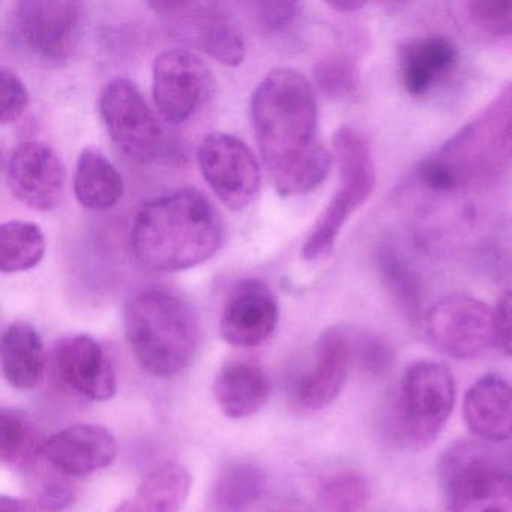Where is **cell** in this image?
Returning <instances> with one entry per match:
<instances>
[{
    "label": "cell",
    "mask_w": 512,
    "mask_h": 512,
    "mask_svg": "<svg viewBox=\"0 0 512 512\" xmlns=\"http://www.w3.org/2000/svg\"><path fill=\"white\" fill-rule=\"evenodd\" d=\"M265 488V473L256 463L241 458L227 461L212 487V511L248 512Z\"/></svg>",
    "instance_id": "obj_24"
},
{
    "label": "cell",
    "mask_w": 512,
    "mask_h": 512,
    "mask_svg": "<svg viewBox=\"0 0 512 512\" xmlns=\"http://www.w3.org/2000/svg\"><path fill=\"white\" fill-rule=\"evenodd\" d=\"M223 241V221L211 200L196 188H181L140 208L131 248L140 265L176 272L211 259Z\"/></svg>",
    "instance_id": "obj_2"
},
{
    "label": "cell",
    "mask_w": 512,
    "mask_h": 512,
    "mask_svg": "<svg viewBox=\"0 0 512 512\" xmlns=\"http://www.w3.org/2000/svg\"><path fill=\"white\" fill-rule=\"evenodd\" d=\"M353 365L349 328H329L314 346L311 364L293 386V400L301 409L317 412L337 400Z\"/></svg>",
    "instance_id": "obj_13"
},
{
    "label": "cell",
    "mask_w": 512,
    "mask_h": 512,
    "mask_svg": "<svg viewBox=\"0 0 512 512\" xmlns=\"http://www.w3.org/2000/svg\"><path fill=\"white\" fill-rule=\"evenodd\" d=\"M251 119L263 161L283 196L316 190L332 166L317 142V103L304 74L275 68L251 98Z\"/></svg>",
    "instance_id": "obj_1"
},
{
    "label": "cell",
    "mask_w": 512,
    "mask_h": 512,
    "mask_svg": "<svg viewBox=\"0 0 512 512\" xmlns=\"http://www.w3.org/2000/svg\"><path fill=\"white\" fill-rule=\"evenodd\" d=\"M200 172L218 199L233 211L247 208L260 190V166L251 149L236 136L211 133L197 149Z\"/></svg>",
    "instance_id": "obj_10"
},
{
    "label": "cell",
    "mask_w": 512,
    "mask_h": 512,
    "mask_svg": "<svg viewBox=\"0 0 512 512\" xmlns=\"http://www.w3.org/2000/svg\"><path fill=\"white\" fill-rule=\"evenodd\" d=\"M67 172L58 152L40 140L20 143L7 166V182L16 199L37 211L61 202Z\"/></svg>",
    "instance_id": "obj_14"
},
{
    "label": "cell",
    "mask_w": 512,
    "mask_h": 512,
    "mask_svg": "<svg viewBox=\"0 0 512 512\" xmlns=\"http://www.w3.org/2000/svg\"><path fill=\"white\" fill-rule=\"evenodd\" d=\"M457 61V46L445 35L407 41L398 56L403 88L412 97H424L454 70Z\"/></svg>",
    "instance_id": "obj_19"
},
{
    "label": "cell",
    "mask_w": 512,
    "mask_h": 512,
    "mask_svg": "<svg viewBox=\"0 0 512 512\" xmlns=\"http://www.w3.org/2000/svg\"><path fill=\"white\" fill-rule=\"evenodd\" d=\"M83 4L76 0H20L13 23L20 43L41 61L64 62L79 43Z\"/></svg>",
    "instance_id": "obj_9"
},
{
    "label": "cell",
    "mask_w": 512,
    "mask_h": 512,
    "mask_svg": "<svg viewBox=\"0 0 512 512\" xmlns=\"http://www.w3.org/2000/svg\"><path fill=\"white\" fill-rule=\"evenodd\" d=\"M457 386L445 365L413 362L401 377L394 404L398 437L410 448L424 449L442 433L454 410Z\"/></svg>",
    "instance_id": "obj_6"
},
{
    "label": "cell",
    "mask_w": 512,
    "mask_h": 512,
    "mask_svg": "<svg viewBox=\"0 0 512 512\" xmlns=\"http://www.w3.org/2000/svg\"><path fill=\"white\" fill-rule=\"evenodd\" d=\"M46 253L40 226L29 221H8L0 227V269L17 274L35 268Z\"/></svg>",
    "instance_id": "obj_26"
},
{
    "label": "cell",
    "mask_w": 512,
    "mask_h": 512,
    "mask_svg": "<svg viewBox=\"0 0 512 512\" xmlns=\"http://www.w3.org/2000/svg\"><path fill=\"white\" fill-rule=\"evenodd\" d=\"M278 317L274 292L263 281L248 278L230 292L221 313L220 334L230 346H260L274 334Z\"/></svg>",
    "instance_id": "obj_15"
},
{
    "label": "cell",
    "mask_w": 512,
    "mask_h": 512,
    "mask_svg": "<svg viewBox=\"0 0 512 512\" xmlns=\"http://www.w3.org/2000/svg\"><path fill=\"white\" fill-rule=\"evenodd\" d=\"M326 5L340 13H355L365 7L364 2H359V0H331V2H326Z\"/></svg>",
    "instance_id": "obj_37"
},
{
    "label": "cell",
    "mask_w": 512,
    "mask_h": 512,
    "mask_svg": "<svg viewBox=\"0 0 512 512\" xmlns=\"http://www.w3.org/2000/svg\"><path fill=\"white\" fill-rule=\"evenodd\" d=\"M155 13L173 23L182 38L226 67H238L247 55L244 38L220 5L211 2H149Z\"/></svg>",
    "instance_id": "obj_12"
},
{
    "label": "cell",
    "mask_w": 512,
    "mask_h": 512,
    "mask_svg": "<svg viewBox=\"0 0 512 512\" xmlns=\"http://www.w3.org/2000/svg\"><path fill=\"white\" fill-rule=\"evenodd\" d=\"M118 443L107 428L77 424L47 437L43 460L67 476H85L112 466Z\"/></svg>",
    "instance_id": "obj_17"
},
{
    "label": "cell",
    "mask_w": 512,
    "mask_h": 512,
    "mask_svg": "<svg viewBox=\"0 0 512 512\" xmlns=\"http://www.w3.org/2000/svg\"><path fill=\"white\" fill-rule=\"evenodd\" d=\"M100 113L113 142L139 163L166 160L173 145L163 125L130 79L118 77L101 92Z\"/></svg>",
    "instance_id": "obj_7"
},
{
    "label": "cell",
    "mask_w": 512,
    "mask_h": 512,
    "mask_svg": "<svg viewBox=\"0 0 512 512\" xmlns=\"http://www.w3.org/2000/svg\"><path fill=\"white\" fill-rule=\"evenodd\" d=\"M493 344L512 359V290L497 299L493 310Z\"/></svg>",
    "instance_id": "obj_34"
},
{
    "label": "cell",
    "mask_w": 512,
    "mask_h": 512,
    "mask_svg": "<svg viewBox=\"0 0 512 512\" xmlns=\"http://www.w3.org/2000/svg\"><path fill=\"white\" fill-rule=\"evenodd\" d=\"M29 92L25 83L10 68H0V121L13 124L28 109Z\"/></svg>",
    "instance_id": "obj_33"
},
{
    "label": "cell",
    "mask_w": 512,
    "mask_h": 512,
    "mask_svg": "<svg viewBox=\"0 0 512 512\" xmlns=\"http://www.w3.org/2000/svg\"><path fill=\"white\" fill-rule=\"evenodd\" d=\"M29 472L34 475L35 497L40 508L49 512H61L73 503L74 488L70 476L64 475L53 466H50L49 472H40L37 466L32 467Z\"/></svg>",
    "instance_id": "obj_32"
},
{
    "label": "cell",
    "mask_w": 512,
    "mask_h": 512,
    "mask_svg": "<svg viewBox=\"0 0 512 512\" xmlns=\"http://www.w3.org/2000/svg\"><path fill=\"white\" fill-rule=\"evenodd\" d=\"M124 191V178L103 152L95 148L80 152L74 173V193L80 205L104 211L115 206Z\"/></svg>",
    "instance_id": "obj_23"
},
{
    "label": "cell",
    "mask_w": 512,
    "mask_h": 512,
    "mask_svg": "<svg viewBox=\"0 0 512 512\" xmlns=\"http://www.w3.org/2000/svg\"><path fill=\"white\" fill-rule=\"evenodd\" d=\"M253 7L260 25L272 32L287 28L299 13L298 2H259Z\"/></svg>",
    "instance_id": "obj_35"
},
{
    "label": "cell",
    "mask_w": 512,
    "mask_h": 512,
    "mask_svg": "<svg viewBox=\"0 0 512 512\" xmlns=\"http://www.w3.org/2000/svg\"><path fill=\"white\" fill-rule=\"evenodd\" d=\"M211 89V71L190 50L172 47L155 58L152 94L158 112L169 124L188 121L205 103Z\"/></svg>",
    "instance_id": "obj_11"
},
{
    "label": "cell",
    "mask_w": 512,
    "mask_h": 512,
    "mask_svg": "<svg viewBox=\"0 0 512 512\" xmlns=\"http://www.w3.org/2000/svg\"><path fill=\"white\" fill-rule=\"evenodd\" d=\"M332 143L338 164V185L302 247V256L308 262L326 259L332 253L349 218L370 199L376 188V166L367 140L353 128L341 127Z\"/></svg>",
    "instance_id": "obj_4"
},
{
    "label": "cell",
    "mask_w": 512,
    "mask_h": 512,
    "mask_svg": "<svg viewBox=\"0 0 512 512\" xmlns=\"http://www.w3.org/2000/svg\"><path fill=\"white\" fill-rule=\"evenodd\" d=\"M124 325L134 358L155 377L181 373L199 349V317L175 290L149 287L131 296L125 304Z\"/></svg>",
    "instance_id": "obj_3"
},
{
    "label": "cell",
    "mask_w": 512,
    "mask_h": 512,
    "mask_svg": "<svg viewBox=\"0 0 512 512\" xmlns=\"http://www.w3.org/2000/svg\"><path fill=\"white\" fill-rule=\"evenodd\" d=\"M464 421L473 436L487 443L512 439V385L503 377L487 374L464 395Z\"/></svg>",
    "instance_id": "obj_18"
},
{
    "label": "cell",
    "mask_w": 512,
    "mask_h": 512,
    "mask_svg": "<svg viewBox=\"0 0 512 512\" xmlns=\"http://www.w3.org/2000/svg\"><path fill=\"white\" fill-rule=\"evenodd\" d=\"M448 512H512V470L481 443L458 442L439 461Z\"/></svg>",
    "instance_id": "obj_5"
},
{
    "label": "cell",
    "mask_w": 512,
    "mask_h": 512,
    "mask_svg": "<svg viewBox=\"0 0 512 512\" xmlns=\"http://www.w3.org/2000/svg\"><path fill=\"white\" fill-rule=\"evenodd\" d=\"M47 437L31 416L16 409L0 412V457L5 466L29 472L43 458Z\"/></svg>",
    "instance_id": "obj_25"
},
{
    "label": "cell",
    "mask_w": 512,
    "mask_h": 512,
    "mask_svg": "<svg viewBox=\"0 0 512 512\" xmlns=\"http://www.w3.org/2000/svg\"><path fill=\"white\" fill-rule=\"evenodd\" d=\"M464 19L488 37H512V0H472L463 4Z\"/></svg>",
    "instance_id": "obj_29"
},
{
    "label": "cell",
    "mask_w": 512,
    "mask_h": 512,
    "mask_svg": "<svg viewBox=\"0 0 512 512\" xmlns=\"http://www.w3.org/2000/svg\"><path fill=\"white\" fill-rule=\"evenodd\" d=\"M214 398L230 419H244L259 412L269 397V382L259 365L230 361L214 380Z\"/></svg>",
    "instance_id": "obj_20"
},
{
    "label": "cell",
    "mask_w": 512,
    "mask_h": 512,
    "mask_svg": "<svg viewBox=\"0 0 512 512\" xmlns=\"http://www.w3.org/2000/svg\"><path fill=\"white\" fill-rule=\"evenodd\" d=\"M503 457H505L506 464H508L509 469L512 470V445L509 446L508 449H506L505 454H503Z\"/></svg>",
    "instance_id": "obj_38"
},
{
    "label": "cell",
    "mask_w": 512,
    "mask_h": 512,
    "mask_svg": "<svg viewBox=\"0 0 512 512\" xmlns=\"http://www.w3.org/2000/svg\"><path fill=\"white\" fill-rule=\"evenodd\" d=\"M191 478L175 461L154 467L143 479L136 494L113 512H179L187 502Z\"/></svg>",
    "instance_id": "obj_22"
},
{
    "label": "cell",
    "mask_w": 512,
    "mask_h": 512,
    "mask_svg": "<svg viewBox=\"0 0 512 512\" xmlns=\"http://www.w3.org/2000/svg\"><path fill=\"white\" fill-rule=\"evenodd\" d=\"M377 268L383 284L401 313L410 322L421 323L422 289L415 271L392 248H382L377 254Z\"/></svg>",
    "instance_id": "obj_27"
},
{
    "label": "cell",
    "mask_w": 512,
    "mask_h": 512,
    "mask_svg": "<svg viewBox=\"0 0 512 512\" xmlns=\"http://www.w3.org/2000/svg\"><path fill=\"white\" fill-rule=\"evenodd\" d=\"M353 365L373 377H383L394 367L392 347L377 335L349 329Z\"/></svg>",
    "instance_id": "obj_30"
},
{
    "label": "cell",
    "mask_w": 512,
    "mask_h": 512,
    "mask_svg": "<svg viewBox=\"0 0 512 512\" xmlns=\"http://www.w3.org/2000/svg\"><path fill=\"white\" fill-rule=\"evenodd\" d=\"M370 499L367 479L355 470H341L323 479L317 500L323 512H362Z\"/></svg>",
    "instance_id": "obj_28"
},
{
    "label": "cell",
    "mask_w": 512,
    "mask_h": 512,
    "mask_svg": "<svg viewBox=\"0 0 512 512\" xmlns=\"http://www.w3.org/2000/svg\"><path fill=\"white\" fill-rule=\"evenodd\" d=\"M314 77L328 97H350L356 89L355 61L346 53H332L317 64Z\"/></svg>",
    "instance_id": "obj_31"
},
{
    "label": "cell",
    "mask_w": 512,
    "mask_h": 512,
    "mask_svg": "<svg viewBox=\"0 0 512 512\" xmlns=\"http://www.w3.org/2000/svg\"><path fill=\"white\" fill-rule=\"evenodd\" d=\"M0 512H37V509L28 500L2 496V499H0Z\"/></svg>",
    "instance_id": "obj_36"
},
{
    "label": "cell",
    "mask_w": 512,
    "mask_h": 512,
    "mask_svg": "<svg viewBox=\"0 0 512 512\" xmlns=\"http://www.w3.org/2000/svg\"><path fill=\"white\" fill-rule=\"evenodd\" d=\"M4 377L20 391L38 388L46 376L47 356L43 340L34 326L11 323L0 341Z\"/></svg>",
    "instance_id": "obj_21"
},
{
    "label": "cell",
    "mask_w": 512,
    "mask_h": 512,
    "mask_svg": "<svg viewBox=\"0 0 512 512\" xmlns=\"http://www.w3.org/2000/svg\"><path fill=\"white\" fill-rule=\"evenodd\" d=\"M56 371L68 388L92 401H107L118 383L112 364L100 343L89 335L62 338L53 350Z\"/></svg>",
    "instance_id": "obj_16"
},
{
    "label": "cell",
    "mask_w": 512,
    "mask_h": 512,
    "mask_svg": "<svg viewBox=\"0 0 512 512\" xmlns=\"http://www.w3.org/2000/svg\"><path fill=\"white\" fill-rule=\"evenodd\" d=\"M421 326L427 343L449 358H475L493 344V310L472 296L439 299L424 311Z\"/></svg>",
    "instance_id": "obj_8"
}]
</instances>
